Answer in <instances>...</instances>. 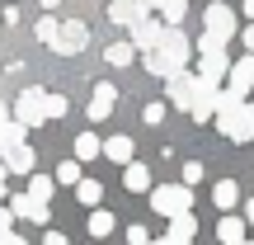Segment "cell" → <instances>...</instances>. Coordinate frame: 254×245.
Returning a JSON list of instances; mask_svg holds the SVG:
<instances>
[{"label": "cell", "instance_id": "obj_36", "mask_svg": "<svg viewBox=\"0 0 254 245\" xmlns=\"http://www.w3.org/2000/svg\"><path fill=\"white\" fill-rule=\"evenodd\" d=\"M245 222H250V227H254V198L245 203Z\"/></svg>", "mask_w": 254, "mask_h": 245}, {"label": "cell", "instance_id": "obj_16", "mask_svg": "<svg viewBox=\"0 0 254 245\" xmlns=\"http://www.w3.org/2000/svg\"><path fill=\"white\" fill-rule=\"evenodd\" d=\"M5 170H9V174H33V146H28V142L14 146V151L5 156Z\"/></svg>", "mask_w": 254, "mask_h": 245}, {"label": "cell", "instance_id": "obj_7", "mask_svg": "<svg viewBox=\"0 0 254 245\" xmlns=\"http://www.w3.org/2000/svg\"><path fill=\"white\" fill-rule=\"evenodd\" d=\"M193 85H198V76H189V71H174L170 81H165L174 109H193Z\"/></svg>", "mask_w": 254, "mask_h": 245}, {"label": "cell", "instance_id": "obj_34", "mask_svg": "<svg viewBox=\"0 0 254 245\" xmlns=\"http://www.w3.org/2000/svg\"><path fill=\"white\" fill-rule=\"evenodd\" d=\"M43 245H71V241H66L62 231H47V236H43Z\"/></svg>", "mask_w": 254, "mask_h": 245}, {"label": "cell", "instance_id": "obj_47", "mask_svg": "<svg viewBox=\"0 0 254 245\" xmlns=\"http://www.w3.org/2000/svg\"><path fill=\"white\" fill-rule=\"evenodd\" d=\"M245 245H254V241H245Z\"/></svg>", "mask_w": 254, "mask_h": 245}, {"label": "cell", "instance_id": "obj_27", "mask_svg": "<svg viewBox=\"0 0 254 245\" xmlns=\"http://www.w3.org/2000/svg\"><path fill=\"white\" fill-rule=\"evenodd\" d=\"M52 179H57V184H80V161H62Z\"/></svg>", "mask_w": 254, "mask_h": 245}, {"label": "cell", "instance_id": "obj_35", "mask_svg": "<svg viewBox=\"0 0 254 245\" xmlns=\"http://www.w3.org/2000/svg\"><path fill=\"white\" fill-rule=\"evenodd\" d=\"M0 245H28L24 236H14V231H5V236H0Z\"/></svg>", "mask_w": 254, "mask_h": 245}, {"label": "cell", "instance_id": "obj_8", "mask_svg": "<svg viewBox=\"0 0 254 245\" xmlns=\"http://www.w3.org/2000/svg\"><path fill=\"white\" fill-rule=\"evenodd\" d=\"M198 81H207V85H221V76H231V57L226 52H207V57H198Z\"/></svg>", "mask_w": 254, "mask_h": 245}, {"label": "cell", "instance_id": "obj_23", "mask_svg": "<svg viewBox=\"0 0 254 245\" xmlns=\"http://www.w3.org/2000/svg\"><path fill=\"white\" fill-rule=\"evenodd\" d=\"M155 9H160L165 28H179V19H184V9H189V5H184V0H160Z\"/></svg>", "mask_w": 254, "mask_h": 245}, {"label": "cell", "instance_id": "obj_32", "mask_svg": "<svg viewBox=\"0 0 254 245\" xmlns=\"http://www.w3.org/2000/svg\"><path fill=\"white\" fill-rule=\"evenodd\" d=\"M127 245H151V231L146 227H127Z\"/></svg>", "mask_w": 254, "mask_h": 245}, {"label": "cell", "instance_id": "obj_3", "mask_svg": "<svg viewBox=\"0 0 254 245\" xmlns=\"http://www.w3.org/2000/svg\"><path fill=\"white\" fill-rule=\"evenodd\" d=\"M47 118V90H19L14 94V123L19 127H38Z\"/></svg>", "mask_w": 254, "mask_h": 245}, {"label": "cell", "instance_id": "obj_20", "mask_svg": "<svg viewBox=\"0 0 254 245\" xmlns=\"http://www.w3.org/2000/svg\"><path fill=\"white\" fill-rule=\"evenodd\" d=\"M75 203L99 208V203H104V184H99V179H80V184H75Z\"/></svg>", "mask_w": 254, "mask_h": 245}, {"label": "cell", "instance_id": "obj_12", "mask_svg": "<svg viewBox=\"0 0 254 245\" xmlns=\"http://www.w3.org/2000/svg\"><path fill=\"white\" fill-rule=\"evenodd\" d=\"M123 189H132V193H151L155 184H151V165H141V161H132L123 170Z\"/></svg>", "mask_w": 254, "mask_h": 245}, {"label": "cell", "instance_id": "obj_4", "mask_svg": "<svg viewBox=\"0 0 254 245\" xmlns=\"http://www.w3.org/2000/svg\"><path fill=\"white\" fill-rule=\"evenodd\" d=\"M160 33H165V24H155V19H151V9H146V14L136 19L132 28H127V43H132L136 52H151V47L160 43Z\"/></svg>", "mask_w": 254, "mask_h": 245}, {"label": "cell", "instance_id": "obj_37", "mask_svg": "<svg viewBox=\"0 0 254 245\" xmlns=\"http://www.w3.org/2000/svg\"><path fill=\"white\" fill-rule=\"evenodd\" d=\"M245 47H250V52H254V24L245 28Z\"/></svg>", "mask_w": 254, "mask_h": 245}, {"label": "cell", "instance_id": "obj_40", "mask_svg": "<svg viewBox=\"0 0 254 245\" xmlns=\"http://www.w3.org/2000/svg\"><path fill=\"white\" fill-rule=\"evenodd\" d=\"M38 5H43V9H57V5H62V0H38Z\"/></svg>", "mask_w": 254, "mask_h": 245}, {"label": "cell", "instance_id": "obj_46", "mask_svg": "<svg viewBox=\"0 0 254 245\" xmlns=\"http://www.w3.org/2000/svg\"><path fill=\"white\" fill-rule=\"evenodd\" d=\"M250 109H254V99H250Z\"/></svg>", "mask_w": 254, "mask_h": 245}, {"label": "cell", "instance_id": "obj_25", "mask_svg": "<svg viewBox=\"0 0 254 245\" xmlns=\"http://www.w3.org/2000/svg\"><path fill=\"white\" fill-rule=\"evenodd\" d=\"M113 231V212L109 208H94L90 212V236H109Z\"/></svg>", "mask_w": 254, "mask_h": 245}, {"label": "cell", "instance_id": "obj_19", "mask_svg": "<svg viewBox=\"0 0 254 245\" xmlns=\"http://www.w3.org/2000/svg\"><path fill=\"white\" fill-rule=\"evenodd\" d=\"M94 156H104V142L94 132H75V161H94Z\"/></svg>", "mask_w": 254, "mask_h": 245}, {"label": "cell", "instance_id": "obj_45", "mask_svg": "<svg viewBox=\"0 0 254 245\" xmlns=\"http://www.w3.org/2000/svg\"><path fill=\"white\" fill-rule=\"evenodd\" d=\"M151 245H165V241H151Z\"/></svg>", "mask_w": 254, "mask_h": 245}, {"label": "cell", "instance_id": "obj_33", "mask_svg": "<svg viewBox=\"0 0 254 245\" xmlns=\"http://www.w3.org/2000/svg\"><path fill=\"white\" fill-rule=\"evenodd\" d=\"M9 227H14V212H9V198H5V208H0V236H5Z\"/></svg>", "mask_w": 254, "mask_h": 245}, {"label": "cell", "instance_id": "obj_14", "mask_svg": "<svg viewBox=\"0 0 254 245\" xmlns=\"http://www.w3.org/2000/svg\"><path fill=\"white\" fill-rule=\"evenodd\" d=\"M217 241H221V245H245V217H236V212L221 217V222H217Z\"/></svg>", "mask_w": 254, "mask_h": 245}, {"label": "cell", "instance_id": "obj_18", "mask_svg": "<svg viewBox=\"0 0 254 245\" xmlns=\"http://www.w3.org/2000/svg\"><path fill=\"white\" fill-rule=\"evenodd\" d=\"M24 132H28V127H19L14 118H9L5 127H0V161H5V156L14 151V146H24Z\"/></svg>", "mask_w": 254, "mask_h": 245}, {"label": "cell", "instance_id": "obj_24", "mask_svg": "<svg viewBox=\"0 0 254 245\" xmlns=\"http://www.w3.org/2000/svg\"><path fill=\"white\" fill-rule=\"evenodd\" d=\"M38 43H47V47H57V38H62V19H38Z\"/></svg>", "mask_w": 254, "mask_h": 245}, {"label": "cell", "instance_id": "obj_6", "mask_svg": "<svg viewBox=\"0 0 254 245\" xmlns=\"http://www.w3.org/2000/svg\"><path fill=\"white\" fill-rule=\"evenodd\" d=\"M202 19H207V28H202V33L231 43V33H236V9H231V5H221V0H217V5H207V14H202Z\"/></svg>", "mask_w": 254, "mask_h": 245}, {"label": "cell", "instance_id": "obj_38", "mask_svg": "<svg viewBox=\"0 0 254 245\" xmlns=\"http://www.w3.org/2000/svg\"><path fill=\"white\" fill-rule=\"evenodd\" d=\"M9 118H14V113H5V99H0V127H5Z\"/></svg>", "mask_w": 254, "mask_h": 245}, {"label": "cell", "instance_id": "obj_17", "mask_svg": "<svg viewBox=\"0 0 254 245\" xmlns=\"http://www.w3.org/2000/svg\"><path fill=\"white\" fill-rule=\"evenodd\" d=\"M212 203H217V208H221V212L231 217V208L240 203V184H236V179H221L217 189H212Z\"/></svg>", "mask_w": 254, "mask_h": 245}, {"label": "cell", "instance_id": "obj_29", "mask_svg": "<svg viewBox=\"0 0 254 245\" xmlns=\"http://www.w3.org/2000/svg\"><path fill=\"white\" fill-rule=\"evenodd\" d=\"M198 179H202V161H189V165H184V179H179V184H184V189H193Z\"/></svg>", "mask_w": 254, "mask_h": 245}, {"label": "cell", "instance_id": "obj_11", "mask_svg": "<svg viewBox=\"0 0 254 245\" xmlns=\"http://www.w3.org/2000/svg\"><path fill=\"white\" fill-rule=\"evenodd\" d=\"M141 14H146V9L136 5V0H109V24L113 28H132Z\"/></svg>", "mask_w": 254, "mask_h": 245}, {"label": "cell", "instance_id": "obj_43", "mask_svg": "<svg viewBox=\"0 0 254 245\" xmlns=\"http://www.w3.org/2000/svg\"><path fill=\"white\" fill-rule=\"evenodd\" d=\"M5 174H9V170H5V161H0V179H5Z\"/></svg>", "mask_w": 254, "mask_h": 245}, {"label": "cell", "instance_id": "obj_1", "mask_svg": "<svg viewBox=\"0 0 254 245\" xmlns=\"http://www.w3.org/2000/svg\"><path fill=\"white\" fill-rule=\"evenodd\" d=\"M189 57H193V47H189V38H184V28H165L160 43H155L141 62H146V71H151V76L170 81L174 71H189Z\"/></svg>", "mask_w": 254, "mask_h": 245}, {"label": "cell", "instance_id": "obj_28", "mask_svg": "<svg viewBox=\"0 0 254 245\" xmlns=\"http://www.w3.org/2000/svg\"><path fill=\"white\" fill-rule=\"evenodd\" d=\"M66 109H71V104H66V94H57V90H47V118H62Z\"/></svg>", "mask_w": 254, "mask_h": 245}, {"label": "cell", "instance_id": "obj_30", "mask_svg": "<svg viewBox=\"0 0 254 245\" xmlns=\"http://www.w3.org/2000/svg\"><path fill=\"white\" fill-rule=\"evenodd\" d=\"M141 118L151 123V127H160V123H165V104H160V99H155V104H146V109H141Z\"/></svg>", "mask_w": 254, "mask_h": 245}, {"label": "cell", "instance_id": "obj_5", "mask_svg": "<svg viewBox=\"0 0 254 245\" xmlns=\"http://www.w3.org/2000/svg\"><path fill=\"white\" fill-rule=\"evenodd\" d=\"M85 43H90V28H85L80 19H62V38H57V47H52V52L75 57V52H85Z\"/></svg>", "mask_w": 254, "mask_h": 245}, {"label": "cell", "instance_id": "obj_22", "mask_svg": "<svg viewBox=\"0 0 254 245\" xmlns=\"http://www.w3.org/2000/svg\"><path fill=\"white\" fill-rule=\"evenodd\" d=\"M132 57H136V47H132V43H113L109 52H104V62H109V66H118V71H123V66H132Z\"/></svg>", "mask_w": 254, "mask_h": 245}, {"label": "cell", "instance_id": "obj_44", "mask_svg": "<svg viewBox=\"0 0 254 245\" xmlns=\"http://www.w3.org/2000/svg\"><path fill=\"white\" fill-rule=\"evenodd\" d=\"M0 198H5V179H0Z\"/></svg>", "mask_w": 254, "mask_h": 245}, {"label": "cell", "instance_id": "obj_2", "mask_svg": "<svg viewBox=\"0 0 254 245\" xmlns=\"http://www.w3.org/2000/svg\"><path fill=\"white\" fill-rule=\"evenodd\" d=\"M151 208L160 212L165 222L189 217V212H193V193L184 189V184H155V189H151Z\"/></svg>", "mask_w": 254, "mask_h": 245}, {"label": "cell", "instance_id": "obj_15", "mask_svg": "<svg viewBox=\"0 0 254 245\" xmlns=\"http://www.w3.org/2000/svg\"><path fill=\"white\" fill-rule=\"evenodd\" d=\"M231 90H240V94H250V90H254V52H250V57H240V62L231 66Z\"/></svg>", "mask_w": 254, "mask_h": 245}, {"label": "cell", "instance_id": "obj_31", "mask_svg": "<svg viewBox=\"0 0 254 245\" xmlns=\"http://www.w3.org/2000/svg\"><path fill=\"white\" fill-rule=\"evenodd\" d=\"M198 52H202V57H207V52H226V43L212 38V33H202V38H198Z\"/></svg>", "mask_w": 254, "mask_h": 245}, {"label": "cell", "instance_id": "obj_41", "mask_svg": "<svg viewBox=\"0 0 254 245\" xmlns=\"http://www.w3.org/2000/svg\"><path fill=\"white\" fill-rule=\"evenodd\" d=\"M136 5H141V9H155V5H160V0H136Z\"/></svg>", "mask_w": 254, "mask_h": 245}, {"label": "cell", "instance_id": "obj_21", "mask_svg": "<svg viewBox=\"0 0 254 245\" xmlns=\"http://www.w3.org/2000/svg\"><path fill=\"white\" fill-rule=\"evenodd\" d=\"M52 184H57L52 174H28V198L47 208V198H52Z\"/></svg>", "mask_w": 254, "mask_h": 245}, {"label": "cell", "instance_id": "obj_39", "mask_svg": "<svg viewBox=\"0 0 254 245\" xmlns=\"http://www.w3.org/2000/svg\"><path fill=\"white\" fill-rule=\"evenodd\" d=\"M160 241H165V245H193V241H174V236H160Z\"/></svg>", "mask_w": 254, "mask_h": 245}, {"label": "cell", "instance_id": "obj_13", "mask_svg": "<svg viewBox=\"0 0 254 245\" xmlns=\"http://www.w3.org/2000/svg\"><path fill=\"white\" fill-rule=\"evenodd\" d=\"M132 151H136V146H132V137H123V132H113L109 142H104V156H109L113 165H123V170L132 165Z\"/></svg>", "mask_w": 254, "mask_h": 245}, {"label": "cell", "instance_id": "obj_26", "mask_svg": "<svg viewBox=\"0 0 254 245\" xmlns=\"http://www.w3.org/2000/svg\"><path fill=\"white\" fill-rule=\"evenodd\" d=\"M170 236H174V241H193V236H198V222H193V212H189V217H174V222H170Z\"/></svg>", "mask_w": 254, "mask_h": 245}, {"label": "cell", "instance_id": "obj_10", "mask_svg": "<svg viewBox=\"0 0 254 245\" xmlns=\"http://www.w3.org/2000/svg\"><path fill=\"white\" fill-rule=\"evenodd\" d=\"M113 104H118V90H113L109 81H99V85H94V99H90V118L104 123V118L113 113Z\"/></svg>", "mask_w": 254, "mask_h": 245}, {"label": "cell", "instance_id": "obj_42", "mask_svg": "<svg viewBox=\"0 0 254 245\" xmlns=\"http://www.w3.org/2000/svg\"><path fill=\"white\" fill-rule=\"evenodd\" d=\"M245 19H254V0H245Z\"/></svg>", "mask_w": 254, "mask_h": 245}, {"label": "cell", "instance_id": "obj_9", "mask_svg": "<svg viewBox=\"0 0 254 245\" xmlns=\"http://www.w3.org/2000/svg\"><path fill=\"white\" fill-rule=\"evenodd\" d=\"M9 212H14V217H24V222H38V227H43V222L52 217V208H43V203H33L28 193H9Z\"/></svg>", "mask_w": 254, "mask_h": 245}]
</instances>
